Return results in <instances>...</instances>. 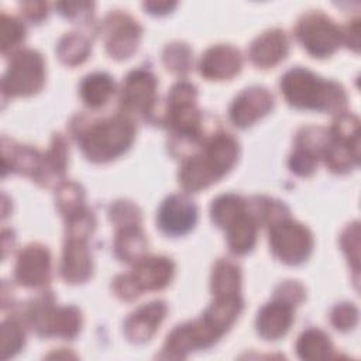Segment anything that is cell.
I'll list each match as a JSON object with an SVG mask.
<instances>
[{"label":"cell","instance_id":"obj_1","mask_svg":"<svg viewBox=\"0 0 361 361\" xmlns=\"http://www.w3.org/2000/svg\"><path fill=\"white\" fill-rule=\"evenodd\" d=\"M281 89L290 104L302 109L337 110L345 103L341 86L323 80L302 68L286 72L281 80Z\"/></svg>","mask_w":361,"mask_h":361},{"label":"cell","instance_id":"obj_2","mask_svg":"<svg viewBox=\"0 0 361 361\" xmlns=\"http://www.w3.org/2000/svg\"><path fill=\"white\" fill-rule=\"evenodd\" d=\"M235 158V140L227 134H219L207 144L202 155L193 157L183 164L179 172V182L186 190L202 189L226 173Z\"/></svg>","mask_w":361,"mask_h":361},{"label":"cell","instance_id":"obj_3","mask_svg":"<svg viewBox=\"0 0 361 361\" xmlns=\"http://www.w3.org/2000/svg\"><path fill=\"white\" fill-rule=\"evenodd\" d=\"M76 137L86 157L102 162L116 158L128 148L134 137V126L127 118L117 116L90 126Z\"/></svg>","mask_w":361,"mask_h":361},{"label":"cell","instance_id":"obj_4","mask_svg":"<svg viewBox=\"0 0 361 361\" xmlns=\"http://www.w3.org/2000/svg\"><path fill=\"white\" fill-rule=\"evenodd\" d=\"M173 264L164 257L141 259L131 274L120 275L114 281V290L123 299H133L142 290L161 289L172 278Z\"/></svg>","mask_w":361,"mask_h":361},{"label":"cell","instance_id":"obj_5","mask_svg":"<svg viewBox=\"0 0 361 361\" xmlns=\"http://www.w3.org/2000/svg\"><path fill=\"white\" fill-rule=\"evenodd\" d=\"M44 61L41 55L31 49L17 52L3 79V92L10 96L31 94L41 89L44 83Z\"/></svg>","mask_w":361,"mask_h":361},{"label":"cell","instance_id":"obj_6","mask_svg":"<svg viewBox=\"0 0 361 361\" xmlns=\"http://www.w3.org/2000/svg\"><path fill=\"white\" fill-rule=\"evenodd\" d=\"M269 243L275 255L288 264L302 262L312 250V234L293 220L278 219L269 231Z\"/></svg>","mask_w":361,"mask_h":361},{"label":"cell","instance_id":"obj_7","mask_svg":"<svg viewBox=\"0 0 361 361\" xmlns=\"http://www.w3.org/2000/svg\"><path fill=\"white\" fill-rule=\"evenodd\" d=\"M296 35L303 47L319 58L333 54L341 38L338 28L319 11L307 13L300 18L296 27Z\"/></svg>","mask_w":361,"mask_h":361},{"label":"cell","instance_id":"obj_8","mask_svg":"<svg viewBox=\"0 0 361 361\" xmlns=\"http://www.w3.org/2000/svg\"><path fill=\"white\" fill-rule=\"evenodd\" d=\"M106 48L114 58L130 56L138 44L140 25L126 14H114L106 20Z\"/></svg>","mask_w":361,"mask_h":361},{"label":"cell","instance_id":"obj_9","mask_svg":"<svg viewBox=\"0 0 361 361\" xmlns=\"http://www.w3.org/2000/svg\"><path fill=\"white\" fill-rule=\"evenodd\" d=\"M155 78L142 69L131 72L123 86L121 104L131 113H148L155 100Z\"/></svg>","mask_w":361,"mask_h":361},{"label":"cell","instance_id":"obj_10","mask_svg":"<svg viewBox=\"0 0 361 361\" xmlns=\"http://www.w3.org/2000/svg\"><path fill=\"white\" fill-rule=\"evenodd\" d=\"M196 206L186 196L172 195L159 209V227L168 234H183L189 231L196 221Z\"/></svg>","mask_w":361,"mask_h":361},{"label":"cell","instance_id":"obj_11","mask_svg":"<svg viewBox=\"0 0 361 361\" xmlns=\"http://www.w3.org/2000/svg\"><path fill=\"white\" fill-rule=\"evenodd\" d=\"M16 278L25 286H41L49 279V252L39 244L25 247L18 255Z\"/></svg>","mask_w":361,"mask_h":361},{"label":"cell","instance_id":"obj_12","mask_svg":"<svg viewBox=\"0 0 361 361\" xmlns=\"http://www.w3.org/2000/svg\"><path fill=\"white\" fill-rule=\"evenodd\" d=\"M272 107V94L259 86L245 89L234 100L230 116L235 126L245 127L267 114Z\"/></svg>","mask_w":361,"mask_h":361},{"label":"cell","instance_id":"obj_13","mask_svg":"<svg viewBox=\"0 0 361 361\" xmlns=\"http://www.w3.org/2000/svg\"><path fill=\"white\" fill-rule=\"evenodd\" d=\"M61 272L63 279L71 283L83 282L89 278L92 272V259L85 237L68 235Z\"/></svg>","mask_w":361,"mask_h":361},{"label":"cell","instance_id":"obj_14","mask_svg":"<svg viewBox=\"0 0 361 361\" xmlns=\"http://www.w3.org/2000/svg\"><path fill=\"white\" fill-rule=\"evenodd\" d=\"M166 312V306L162 302H152L138 307L126 320V336L134 343H144L155 333L157 326L161 323Z\"/></svg>","mask_w":361,"mask_h":361},{"label":"cell","instance_id":"obj_15","mask_svg":"<svg viewBox=\"0 0 361 361\" xmlns=\"http://www.w3.org/2000/svg\"><path fill=\"white\" fill-rule=\"evenodd\" d=\"M241 68L240 52L230 45H217L202 56L200 72L209 79H227Z\"/></svg>","mask_w":361,"mask_h":361},{"label":"cell","instance_id":"obj_16","mask_svg":"<svg viewBox=\"0 0 361 361\" xmlns=\"http://www.w3.org/2000/svg\"><path fill=\"white\" fill-rule=\"evenodd\" d=\"M292 320V305L276 298L275 302L268 303L258 313L257 329L264 338L276 340L288 331Z\"/></svg>","mask_w":361,"mask_h":361},{"label":"cell","instance_id":"obj_17","mask_svg":"<svg viewBox=\"0 0 361 361\" xmlns=\"http://www.w3.org/2000/svg\"><path fill=\"white\" fill-rule=\"evenodd\" d=\"M288 47V38L283 31L272 30L264 32L252 42L250 48V58L257 66L268 68L285 58Z\"/></svg>","mask_w":361,"mask_h":361},{"label":"cell","instance_id":"obj_18","mask_svg":"<svg viewBox=\"0 0 361 361\" xmlns=\"http://www.w3.org/2000/svg\"><path fill=\"white\" fill-rule=\"evenodd\" d=\"M227 228L228 245L233 252L244 254L250 251L255 243L257 227L254 220L244 212Z\"/></svg>","mask_w":361,"mask_h":361},{"label":"cell","instance_id":"obj_19","mask_svg":"<svg viewBox=\"0 0 361 361\" xmlns=\"http://www.w3.org/2000/svg\"><path fill=\"white\" fill-rule=\"evenodd\" d=\"M114 93V83L106 73H93L83 79L80 85V96L90 107L104 104Z\"/></svg>","mask_w":361,"mask_h":361},{"label":"cell","instance_id":"obj_20","mask_svg":"<svg viewBox=\"0 0 361 361\" xmlns=\"http://www.w3.org/2000/svg\"><path fill=\"white\" fill-rule=\"evenodd\" d=\"M296 350L300 358L322 360L327 358L333 350L329 337L316 329L306 330L298 340Z\"/></svg>","mask_w":361,"mask_h":361},{"label":"cell","instance_id":"obj_21","mask_svg":"<svg viewBox=\"0 0 361 361\" xmlns=\"http://www.w3.org/2000/svg\"><path fill=\"white\" fill-rule=\"evenodd\" d=\"M212 288L216 298L238 295L240 271L237 265L230 261H219L213 271Z\"/></svg>","mask_w":361,"mask_h":361},{"label":"cell","instance_id":"obj_22","mask_svg":"<svg viewBox=\"0 0 361 361\" xmlns=\"http://www.w3.org/2000/svg\"><path fill=\"white\" fill-rule=\"evenodd\" d=\"M147 241L138 226L123 227L116 238V252L124 261H134L144 252Z\"/></svg>","mask_w":361,"mask_h":361},{"label":"cell","instance_id":"obj_23","mask_svg":"<svg viewBox=\"0 0 361 361\" xmlns=\"http://www.w3.org/2000/svg\"><path fill=\"white\" fill-rule=\"evenodd\" d=\"M244 212V203L238 196L223 195L212 204V217L220 227L230 226Z\"/></svg>","mask_w":361,"mask_h":361},{"label":"cell","instance_id":"obj_24","mask_svg":"<svg viewBox=\"0 0 361 361\" xmlns=\"http://www.w3.org/2000/svg\"><path fill=\"white\" fill-rule=\"evenodd\" d=\"M58 55L59 58L69 65H75L86 59L89 52V42L85 37L79 34H66L58 44Z\"/></svg>","mask_w":361,"mask_h":361},{"label":"cell","instance_id":"obj_25","mask_svg":"<svg viewBox=\"0 0 361 361\" xmlns=\"http://www.w3.org/2000/svg\"><path fill=\"white\" fill-rule=\"evenodd\" d=\"M58 206L68 219L85 210L80 188L76 183L61 185L58 189Z\"/></svg>","mask_w":361,"mask_h":361},{"label":"cell","instance_id":"obj_26","mask_svg":"<svg viewBox=\"0 0 361 361\" xmlns=\"http://www.w3.org/2000/svg\"><path fill=\"white\" fill-rule=\"evenodd\" d=\"M24 344V333L21 326L14 320H7L1 327V357L8 358Z\"/></svg>","mask_w":361,"mask_h":361},{"label":"cell","instance_id":"obj_27","mask_svg":"<svg viewBox=\"0 0 361 361\" xmlns=\"http://www.w3.org/2000/svg\"><path fill=\"white\" fill-rule=\"evenodd\" d=\"M164 62L173 72H185L190 65V51L185 44L168 45L164 51Z\"/></svg>","mask_w":361,"mask_h":361},{"label":"cell","instance_id":"obj_28","mask_svg":"<svg viewBox=\"0 0 361 361\" xmlns=\"http://www.w3.org/2000/svg\"><path fill=\"white\" fill-rule=\"evenodd\" d=\"M24 38V27L23 24L13 18L7 17L6 14L1 16V45L3 51H7V48L14 47Z\"/></svg>","mask_w":361,"mask_h":361},{"label":"cell","instance_id":"obj_29","mask_svg":"<svg viewBox=\"0 0 361 361\" xmlns=\"http://www.w3.org/2000/svg\"><path fill=\"white\" fill-rule=\"evenodd\" d=\"M358 312L351 303H341L333 309L331 322L338 330L353 329L357 323Z\"/></svg>","mask_w":361,"mask_h":361},{"label":"cell","instance_id":"obj_30","mask_svg":"<svg viewBox=\"0 0 361 361\" xmlns=\"http://www.w3.org/2000/svg\"><path fill=\"white\" fill-rule=\"evenodd\" d=\"M111 219L121 224V227L137 226L140 221V213L130 202H120L111 207Z\"/></svg>","mask_w":361,"mask_h":361},{"label":"cell","instance_id":"obj_31","mask_svg":"<svg viewBox=\"0 0 361 361\" xmlns=\"http://www.w3.org/2000/svg\"><path fill=\"white\" fill-rule=\"evenodd\" d=\"M289 165L292 171L299 175H309L313 172L316 165V155L305 148H298V151L290 157Z\"/></svg>","mask_w":361,"mask_h":361},{"label":"cell","instance_id":"obj_32","mask_svg":"<svg viewBox=\"0 0 361 361\" xmlns=\"http://www.w3.org/2000/svg\"><path fill=\"white\" fill-rule=\"evenodd\" d=\"M39 4L41 3H25L24 4V13L30 17V18H35V20H38V18H41L47 11H45V8L44 10H38L37 7H39Z\"/></svg>","mask_w":361,"mask_h":361}]
</instances>
